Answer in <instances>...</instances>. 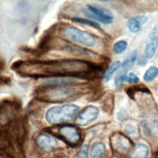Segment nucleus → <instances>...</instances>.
<instances>
[{
  "label": "nucleus",
  "instance_id": "obj_20",
  "mask_svg": "<svg viewBox=\"0 0 158 158\" xmlns=\"http://www.w3.org/2000/svg\"><path fill=\"white\" fill-rule=\"evenodd\" d=\"M125 132L131 137H138L139 136V129L137 128L136 125L130 123L125 126Z\"/></svg>",
  "mask_w": 158,
  "mask_h": 158
},
{
  "label": "nucleus",
  "instance_id": "obj_13",
  "mask_svg": "<svg viewBox=\"0 0 158 158\" xmlns=\"http://www.w3.org/2000/svg\"><path fill=\"white\" fill-rule=\"evenodd\" d=\"M142 127L145 132L151 136L158 138V120L156 119H146L142 121Z\"/></svg>",
  "mask_w": 158,
  "mask_h": 158
},
{
  "label": "nucleus",
  "instance_id": "obj_5",
  "mask_svg": "<svg viewBox=\"0 0 158 158\" xmlns=\"http://www.w3.org/2000/svg\"><path fill=\"white\" fill-rule=\"evenodd\" d=\"M83 13L92 20L93 19L99 20V22L105 24H109L113 22L112 13L102 5H98V4L87 5L86 9L84 10Z\"/></svg>",
  "mask_w": 158,
  "mask_h": 158
},
{
  "label": "nucleus",
  "instance_id": "obj_18",
  "mask_svg": "<svg viewBox=\"0 0 158 158\" xmlns=\"http://www.w3.org/2000/svg\"><path fill=\"white\" fill-rule=\"evenodd\" d=\"M127 46H128V44H127L126 40H119L113 45V52L117 54H120L126 51Z\"/></svg>",
  "mask_w": 158,
  "mask_h": 158
},
{
  "label": "nucleus",
  "instance_id": "obj_7",
  "mask_svg": "<svg viewBox=\"0 0 158 158\" xmlns=\"http://www.w3.org/2000/svg\"><path fill=\"white\" fill-rule=\"evenodd\" d=\"M99 114H100V110L96 106L93 105L87 106L78 114L76 118H75V122L81 126H85L97 119Z\"/></svg>",
  "mask_w": 158,
  "mask_h": 158
},
{
  "label": "nucleus",
  "instance_id": "obj_4",
  "mask_svg": "<svg viewBox=\"0 0 158 158\" xmlns=\"http://www.w3.org/2000/svg\"><path fill=\"white\" fill-rule=\"evenodd\" d=\"M61 34L67 40L86 47H94L96 43H97L96 37L92 35L91 33L81 30L75 26H71V25L65 26L61 29Z\"/></svg>",
  "mask_w": 158,
  "mask_h": 158
},
{
  "label": "nucleus",
  "instance_id": "obj_23",
  "mask_svg": "<svg viewBox=\"0 0 158 158\" xmlns=\"http://www.w3.org/2000/svg\"><path fill=\"white\" fill-rule=\"evenodd\" d=\"M87 155H88V147L87 145H83L79 149L77 158H87Z\"/></svg>",
  "mask_w": 158,
  "mask_h": 158
},
{
  "label": "nucleus",
  "instance_id": "obj_8",
  "mask_svg": "<svg viewBox=\"0 0 158 158\" xmlns=\"http://www.w3.org/2000/svg\"><path fill=\"white\" fill-rule=\"evenodd\" d=\"M59 133L65 142L70 145H77L81 140V134L77 127L72 125H64L60 127Z\"/></svg>",
  "mask_w": 158,
  "mask_h": 158
},
{
  "label": "nucleus",
  "instance_id": "obj_21",
  "mask_svg": "<svg viewBox=\"0 0 158 158\" xmlns=\"http://www.w3.org/2000/svg\"><path fill=\"white\" fill-rule=\"evenodd\" d=\"M126 81H127V74L124 73V72H121V73H119L117 75V76H116L114 84H115L116 86H119V85H121L123 82Z\"/></svg>",
  "mask_w": 158,
  "mask_h": 158
},
{
  "label": "nucleus",
  "instance_id": "obj_17",
  "mask_svg": "<svg viewBox=\"0 0 158 158\" xmlns=\"http://www.w3.org/2000/svg\"><path fill=\"white\" fill-rule=\"evenodd\" d=\"M157 77H158V67L151 66L146 71L145 75H143V80H145V81H152Z\"/></svg>",
  "mask_w": 158,
  "mask_h": 158
},
{
  "label": "nucleus",
  "instance_id": "obj_10",
  "mask_svg": "<svg viewBox=\"0 0 158 158\" xmlns=\"http://www.w3.org/2000/svg\"><path fill=\"white\" fill-rule=\"evenodd\" d=\"M36 143L41 149L45 150V152H52L53 149L59 147V142L57 139L47 134L38 135L36 138Z\"/></svg>",
  "mask_w": 158,
  "mask_h": 158
},
{
  "label": "nucleus",
  "instance_id": "obj_1",
  "mask_svg": "<svg viewBox=\"0 0 158 158\" xmlns=\"http://www.w3.org/2000/svg\"><path fill=\"white\" fill-rule=\"evenodd\" d=\"M12 69L22 76L40 78H79L93 79L100 72L99 66L79 59H60L45 61H18Z\"/></svg>",
  "mask_w": 158,
  "mask_h": 158
},
{
  "label": "nucleus",
  "instance_id": "obj_11",
  "mask_svg": "<svg viewBox=\"0 0 158 158\" xmlns=\"http://www.w3.org/2000/svg\"><path fill=\"white\" fill-rule=\"evenodd\" d=\"M147 22V18L146 16H138L133 17L127 22V27L130 32L132 33H138L141 29L142 26Z\"/></svg>",
  "mask_w": 158,
  "mask_h": 158
},
{
  "label": "nucleus",
  "instance_id": "obj_24",
  "mask_svg": "<svg viewBox=\"0 0 158 158\" xmlns=\"http://www.w3.org/2000/svg\"><path fill=\"white\" fill-rule=\"evenodd\" d=\"M127 118H128V114L126 113L125 110H121V111L118 112V114H117V118H118V120H120V121L126 120Z\"/></svg>",
  "mask_w": 158,
  "mask_h": 158
},
{
  "label": "nucleus",
  "instance_id": "obj_22",
  "mask_svg": "<svg viewBox=\"0 0 158 158\" xmlns=\"http://www.w3.org/2000/svg\"><path fill=\"white\" fill-rule=\"evenodd\" d=\"M127 82H130V84H137V82L140 81V79L139 77L137 76V75L135 73H129L127 75Z\"/></svg>",
  "mask_w": 158,
  "mask_h": 158
},
{
  "label": "nucleus",
  "instance_id": "obj_19",
  "mask_svg": "<svg viewBox=\"0 0 158 158\" xmlns=\"http://www.w3.org/2000/svg\"><path fill=\"white\" fill-rule=\"evenodd\" d=\"M72 20L73 22L82 23V24H87L91 27H94V28H100V24L98 23L94 22L92 19H82V18H73Z\"/></svg>",
  "mask_w": 158,
  "mask_h": 158
},
{
  "label": "nucleus",
  "instance_id": "obj_14",
  "mask_svg": "<svg viewBox=\"0 0 158 158\" xmlns=\"http://www.w3.org/2000/svg\"><path fill=\"white\" fill-rule=\"evenodd\" d=\"M106 153V147L102 143L97 142L93 143L90 149V156L91 158H102Z\"/></svg>",
  "mask_w": 158,
  "mask_h": 158
},
{
  "label": "nucleus",
  "instance_id": "obj_25",
  "mask_svg": "<svg viewBox=\"0 0 158 158\" xmlns=\"http://www.w3.org/2000/svg\"><path fill=\"white\" fill-rule=\"evenodd\" d=\"M154 158H158V152H156V153H155V155H154Z\"/></svg>",
  "mask_w": 158,
  "mask_h": 158
},
{
  "label": "nucleus",
  "instance_id": "obj_12",
  "mask_svg": "<svg viewBox=\"0 0 158 158\" xmlns=\"http://www.w3.org/2000/svg\"><path fill=\"white\" fill-rule=\"evenodd\" d=\"M149 148L146 143H138L136 145L130 152V158H149Z\"/></svg>",
  "mask_w": 158,
  "mask_h": 158
},
{
  "label": "nucleus",
  "instance_id": "obj_2",
  "mask_svg": "<svg viewBox=\"0 0 158 158\" xmlns=\"http://www.w3.org/2000/svg\"><path fill=\"white\" fill-rule=\"evenodd\" d=\"M61 85L54 87H39L38 96L41 100L49 102H60L66 99L74 98L75 96L81 94V90L83 88L79 85Z\"/></svg>",
  "mask_w": 158,
  "mask_h": 158
},
{
  "label": "nucleus",
  "instance_id": "obj_9",
  "mask_svg": "<svg viewBox=\"0 0 158 158\" xmlns=\"http://www.w3.org/2000/svg\"><path fill=\"white\" fill-rule=\"evenodd\" d=\"M158 46V25L154 26L149 34L148 42L145 48V57L150 59L154 56Z\"/></svg>",
  "mask_w": 158,
  "mask_h": 158
},
{
  "label": "nucleus",
  "instance_id": "obj_3",
  "mask_svg": "<svg viewBox=\"0 0 158 158\" xmlns=\"http://www.w3.org/2000/svg\"><path fill=\"white\" fill-rule=\"evenodd\" d=\"M79 111V107L74 104H65L50 108L46 112L45 119L52 125L61 124L71 120Z\"/></svg>",
  "mask_w": 158,
  "mask_h": 158
},
{
  "label": "nucleus",
  "instance_id": "obj_16",
  "mask_svg": "<svg viewBox=\"0 0 158 158\" xmlns=\"http://www.w3.org/2000/svg\"><path fill=\"white\" fill-rule=\"evenodd\" d=\"M137 58H138V52H137L136 51H134L130 53L128 56V57L124 60V62L121 64V68H122L123 72L125 73L130 67H132L134 65V63L136 62Z\"/></svg>",
  "mask_w": 158,
  "mask_h": 158
},
{
  "label": "nucleus",
  "instance_id": "obj_15",
  "mask_svg": "<svg viewBox=\"0 0 158 158\" xmlns=\"http://www.w3.org/2000/svg\"><path fill=\"white\" fill-rule=\"evenodd\" d=\"M121 67V62L120 61H114V62L112 64H111L108 67H107V69L106 70L105 74H104V81H108L109 80L111 79V77L113 76V74L117 71L119 68Z\"/></svg>",
  "mask_w": 158,
  "mask_h": 158
},
{
  "label": "nucleus",
  "instance_id": "obj_6",
  "mask_svg": "<svg viewBox=\"0 0 158 158\" xmlns=\"http://www.w3.org/2000/svg\"><path fill=\"white\" fill-rule=\"evenodd\" d=\"M111 143L112 149L120 154H126L130 152L132 148V142L130 141L127 136L123 135L119 132H116L111 135Z\"/></svg>",
  "mask_w": 158,
  "mask_h": 158
}]
</instances>
